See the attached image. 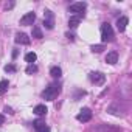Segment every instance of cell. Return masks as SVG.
I'll use <instances>...</instances> for the list:
<instances>
[{
  "label": "cell",
  "instance_id": "15",
  "mask_svg": "<svg viewBox=\"0 0 132 132\" xmlns=\"http://www.w3.org/2000/svg\"><path fill=\"white\" fill-rule=\"evenodd\" d=\"M36 59H37V56H36V53H33V51H31V53H27V54H25V61H27L28 64H33V62H34Z\"/></svg>",
  "mask_w": 132,
  "mask_h": 132
},
{
  "label": "cell",
  "instance_id": "3",
  "mask_svg": "<svg viewBox=\"0 0 132 132\" xmlns=\"http://www.w3.org/2000/svg\"><path fill=\"white\" fill-rule=\"evenodd\" d=\"M86 8H87V5H86L84 2H78V3H73V5H70L69 11H70V13H73L75 16L81 17V16H84V11H86Z\"/></svg>",
  "mask_w": 132,
  "mask_h": 132
},
{
  "label": "cell",
  "instance_id": "21",
  "mask_svg": "<svg viewBox=\"0 0 132 132\" xmlns=\"http://www.w3.org/2000/svg\"><path fill=\"white\" fill-rule=\"evenodd\" d=\"M37 132H50V127L48 126H42L40 129H37Z\"/></svg>",
  "mask_w": 132,
  "mask_h": 132
},
{
  "label": "cell",
  "instance_id": "2",
  "mask_svg": "<svg viewBox=\"0 0 132 132\" xmlns=\"http://www.w3.org/2000/svg\"><path fill=\"white\" fill-rule=\"evenodd\" d=\"M101 39L103 42H110L113 40V30L109 23H103L101 25Z\"/></svg>",
  "mask_w": 132,
  "mask_h": 132
},
{
  "label": "cell",
  "instance_id": "10",
  "mask_svg": "<svg viewBox=\"0 0 132 132\" xmlns=\"http://www.w3.org/2000/svg\"><path fill=\"white\" fill-rule=\"evenodd\" d=\"M106 62H107V64H110V65L117 64V62H118V54H117L115 51L107 53V56H106Z\"/></svg>",
  "mask_w": 132,
  "mask_h": 132
},
{
  "label": "cell",
  "instance_id": "12",
  "mask_svg": "<svg viewBox=\"0 0 132 132\" xmlns=\"http://www.w3.org/2000/svg\"><path fill=\"white\" fill-rule=\"evenodd\" d=\"M47 112H48V110H47V107H45L44 104H39V106H36V107H34V113H36V115H39V117H40V115H45Z\"/></svg>",
  "mask_w": 132,
  "mask_h": 132
},
{
  "label": "cell",
  "instance_id": "22",
  "mask_svg": "<svg viewBox=\"0 0 132 132\" xmlns=\"http://www.w3.org/2000/svg\"><path fill=\"white\" fill-rule=\"evenodd\" d=\"M5 123V115H0V126Z\"/></svg>",
  "mask_w": 132,
  "mask_h": 132
},
{
  "label": "cell",
  "instance_id": "1",
  "mask_svg": "<svg viewBox=\"0 0 132 132\" xmlns=\"http://www.w3.org/2000/svg\"><path fill=\"white\" fill-rule=\"evenodd\" d=\"M59 92H61V87H59L57 84H50V86L42 92V96H44L45 100H48V101H53Z\"/></svg>",
  "mask_w": 132,
  "mask_h": 132
},
{
  "label": "cell",
  "instance_id": "4",
  "mask_svg": "<svg viewBox=\"0 0 132 132\" xmlns=\"http://www.w3.org/2000/svg\"><path fill=\"white\" fill-rule=\"evenodd\" d=\"M76 120H78V121H82V123H87V121H90V120H92V110H90L89 107H84V109H81V112L76 115Z\"/></svg>",
  "mask_w": 132,
  "mask_h": 132
},
{
  "label": "cell",
  "instance_id": "17",
  "mask_svg": "<svg viewBox=\"0 0 132 132\" xmlns=\"http://www.w3.org/2000/svg\"><path fill=\"white\" fill-rule=\"evenodd\" d=\"M17 69H16V65L14 64H8V65H5V72H8V73H14Z\"/></svg>",
  "mask_w": 132,
  "mask_h": 132
},
{
  "label": "cell",
  "instance_id": "14",
  "mask_svg": "<svg viewBox=\"0 0 132 132\" xmlns=\"http://www.w3.org/2000/svg\"><path fill=\"white\" fill-rule=\"evenodd\" d=\"M8 87H10V82H8L6 79H2V81H0V95H3V93L8 90Z\"/></svg>",
  "mask_w": 132,
  "mask_h": 132
},
{
  "label": "cell",
  "instance_id": "11",
  "mask_svg": "<svg viewBox=\"0 0 132 132\" xmlns=\"http://www.w3.org/2000/svg\"><path fill=\"white\" fill-rule=\"evenodd\" d=\"M79 22H81V17H78V16H72L70 20H69V27H70V28H76V27L79 25Z\"/></svg>",
  "mask_w": 132,
  "mask_h": 132
},
{
  "label": "cell",
  "instance_id": "16",
  "mask_svg": "<svg viewBox=\"0 0 132 132\" xmlns=\"http://www.w3.org/2000/svg\"><path fill=\"white\" fill-rule=\"evenodd\" d=\"M33 37H36V39H42V37H44L39 27H34V28H33Z\"/></svg>",
  "mask_w": 132,
  "mask_h": 132
},
{
  "label": "cell",
  "instance_id": "8",
  "mask_svg": "<svg viewBox=\"0 0 132 132\" xmlns=\"http://www.w3.org/2000/svg\"><path fill=\"white\" fill-rule=\"evenodd\" d=\"M127 23H129V19L127 17H120L118 20H117V28H118V31L120 33H123L124 30H126V27H127Z\"/></svg>",
  "mask_w": 132,
  "mask_h": 132
},
{
  "label": "cell",
  "instance_id": "5",
  "mask_svg": "<svg viewBox=\"0 0 132 132\" xmlns=\"http://www.w3.org/2000/svg\"><path fill=\"white\" fill-rule=\"evenodd\" d=\"M44 25H45L48 30H51V28L54 27V16H53V13L48 11V10L44 13Z\"/></svg>",
  "mask_w": 132,
  "mask_h": 132
},
{
  "label": "cell",
  "instance_id": "13",
  "mask_svg": "<svg viewBox=\"0 0 132 132\" xmlns=\"http://www.w3.org/2000/svg\"><path fill=\"white\" fill-rule=\"evenodd\" d=\"M50 75H51L53 78H61L62 70H61L59 67H51V69H50Z\"/></svg>",
  "mask_w": 132,
  "mask_h": 132
},
{
  "label": "cell",
  "instance_id": "9",
  "mask_svg": "<svg viewBox=\"0 0 132 132\" xmlns=\"http://www.w3.org/2000/svg\"><path fill=\"white\" fill-rule=\"evenodd\" d=\"M16 42L17 44H22V45H28L30 44V37L25 33H17L16 34Z\"/></svg>",
  "mask_w": 132,
  "mask_h": 132
},
{
  "label": "cell",
  "instance_id": "18",
  "mask_svg": "<svg viewBox=\"0 0 132 132\" xmlns=\"http://www.w3.org/2000/svg\"><path fill=\"white\" fill-rule=\"evenodd\" d=\"M36 72H37V67H36L34 64H30L28 67H27V73H28V75H31V73H36Z\"/></svg>",
  "mask_w": 132,
  "mask_h": 132
},
{
  "label": "cell",
  "instance_id": "20",
  "mask_svg": "<svg viewBox=\"0 0 132 132\" xmlns=\"http://www.w3.org/2000/svg\"><path fill=\"white\" fill-rule=\"evenodd\" d=\"M103 50H104V45H93L92 47V51L93 53H101Z\"/></svg>",
  "mask_w": 132,
  "mask_h": 132
},
{
  "label": "cell",
  "instance_id": "19",
  "mask_svg": "<svg viewBox=\"0 0 132 132\" xmlns=\"http://www.w3.org/2000/svg\"><path fill=\"white\" fill-rule=\"evenodd\" d=\"M33 126H34V129H36V130H37V129H40V127H42V126H45V123H44V121H42V120H36V121H34V123H33Z\"/></svg>",
  "mask_w": 132,
  "mask_h": 132
},
{
  "label": "cell",
  "instance_id": "6",
  "mask_svg": "<svg viewBox=\"0 0 132 132\" xmlns=\"http://www.w3.org/2000/svg\"><path fill=\"white\" fill-rule=\"evenodd\" d=\"M90 81L95 82V84H98V86H103L104 81H106V76L101 72H93V73H90Z\"/></svg>",
  "mask_w": 132,
  "mask_h": 132
},
{
  "label": "cell",
  "instance_id": "7",
  "mask_svg": "<svg viewBox=\"0 0 132 132\" xmlns=\"http://www.w3.org/2000/svg\"><path fill=\"white\" fill-rule=\"evenodd\" d=\"M34 20H36V14H34V13H27V14L20 19V25H23V27H27V25H33Z\"/></svg>",
  "mask_w": 132,
  "mask_h": 132
}]
</instances>
